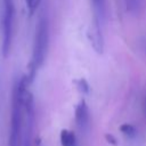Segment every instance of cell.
Wrapping results in <instances>:
<instances>
[{
    "mask_svg": "<svg viewBox=\"0 0 146 146\" xmlns=\"http://www.w3.org/2000/svg\"><path fill=\"white\" fill-rule=\"evenodd\" d=\"M60 144L62 146H76L75 135L70 130H62L60 132Z\"/></svg>",
    "mask_w": 146,
    "mask_h": 146,
    "instance_id": "obj_6",
    "label": "cell"
},
{
    "mask_svg": "<svg viewBox=\"0 0 146 146\" xmlns=\"http://www.w3.org/2000/svg\"><path fill=\"white\" fill-rule=\"evenodd\" d=\"M49 43V24L48 18L44 14H42L38 21V25L35 29V36H34V46H33V56L30 64V73L27 75L30 82L33 81L36 70L42 66L47 49Z\"/></svg>",
    "mask_w": 146,
    "mask_h": 146,
    "instance_id": "obj_1",
    "label": "cell"
},
{
    "mask_svg": "<svg viewBox=\"0 0 146 146\" xmlns=\"http://www.w3.org/2000/svg\"><path fill=\"white\" fill-rule=\"evenodd\" d=\"M40 2H41V0H26V6H27V10H29L30 15H33L35 13Z\"/></svg>",
    "mask_w": 146,
    "mask_h": 146,
    "instance_id": "obj_10",
    "label": "cell"
},
{
    "mask_svg": "<svg viewBox=\"0 0 146 146\" xmlns=\"http://www.w3.org/2000/svg\"><path fill=\"white\" fill-rule=\"evenodd\" d=\"M33 117H27L26 119V128L24 132V138H23V146H31L32 144V129H33Z\"/></svg>",
    "mask_w": 146,
    "mask_h": 146,
    "instance_id": "obj_7",
    "label": "cell"
},
{
    "mask_svg": "<svg viewBox=\"0 0 146 146\" xmlns=\"http://www.w3.org/2000/svg\"><path fill=\"white\" fill-rule=\"evenodd\" d=\"M75 121L78 127L82 130L86 131L89 127V111L88 106L84 100H81L79 105L75 108Z\"/></svg>",
    "mask_w": 146,
    "mask_h": 146,
    "instance_id": "obj_4",
    "label": "cell"
},
{
    "mask_svg": "<svg viewBox=\"0 0 146 146\" xmlns=\"http://www.w3.org/2000/svg\"><path fill=\"white\" fill-rule=\"evenodd\" d=\"M120 130H121V132L123 135H125L128 137H133L136 135V132H137L136 131V128L132 124H130V123H123L120 127Z\"/></svg>",
    "mask_w": 146,
    "mask_h": 146,
    "instance_id": "obj_8",
    "label": "cell"
},
{
    "mask_svg": "<svg viewBox=\"0 0 146 146\" xmlns=\"http://www.w3.org/2000/svg\"><path fill=\"white\" fill-rule=\"evenodd\" d=\"M75 83H76V87H78V89L82 92V94H88L89 92V83L87 82V80L86 79H80V80H78V81H75Z\"/></svg>",
    "mask_w": 146,
    "mask_h": 146,
    "instance_id": "obj_9",
    "label": "cell"
},
{
    "mask_svg": "<svg viewBox=\"0 0 146 146\" xmlns=\"http://www.w3.org/2000/svg\"><path fill=\"white\" fill-rule=\"evenodd\" d=\"M105 139L107 140V143H110V144H112V145H114V146L117 145L116 138H115L113 135H111V133H106V135H105Z\"/></svg>",
    "mask_w": 146,
    "mask_h": 146,
    "instance_id": "obj_11",
    "label": "cell"
},
{
    "mask_svg": "<svg viewBox=\"0 0 146 146\" xmlns=\"http://www.w3.org/2000/svg\"><path fill=\"white\" fill-rule=\"evenodd\" d=\"M22 107L23 103L18 91V81L14 83L13 99H11V122L9 146H21V131H22Z\"/></svg>",
    "mask_w": 146,
    "mask_h": 146,
    "instance_id": "obj_2",
    "label": "cell"
},
{
    "mask_svg": "<svg viewBox=\"0 0 146 146\" xmlns=\"http://www.w3.org/2000/svg\"><path fill=\"white\" fill-rule=\"evenodd\" d=\"M90 32H91V34L89 35V38H90V42H91L94 49L98 54H102L103 49H104V38L102 34L100 23L96 18H94V25H92Z\"/></svg>",
    "mask_w": 146,
    "mask_h": 146,
    "instance_id": "obj_3",
    "label": "cell"
},
{
    "mask_svg": "<svg viewBox=\"0 0 146 146\" xmlns=\"http://www.w3.org/2000/svg\"><path fill=\"white\" fill-rule=\"evenodd\" d=\"M90 1L95 13L94 18H96L102 24L106 19V2L105 0H90Z\"/></svg>",
    "mask_w": 146,
    "mask_h": 146,
    "instance_id": "obj_5",
    "label": "cell"
}]
</instances>
